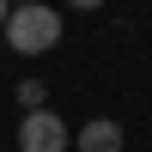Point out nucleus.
I'll list each match as a JSON object with an SVG mask.
<instances>
[{
	"label": "nucleus",
	"mask_w": 152,
	"mask_h": 152,
	"mask_svg": "<svg viewBox=\"0 0 152 152\" xmlns=\"http://www.w3.org/2000/svg\"><path fill=\"white\" fill-rule=\"evenodd\" d=\"M6 12H12V6H6V0H0V31H6Z\"/></svg>",
	"instance_id": "obj_5"
},
{
	"label": "nucleus",
	"mask_w": 152,
	"mask_h": 152,
	"mask_svg": "<svg viewBox=\"0 0 152 152\" xmlns=\"http://www.w3.org/2000/svg\"><path fill=\"white\" fill-rule=\"evenodd\" d=\"M43 97H49V91H43L37 79H24V85H18V104H24V116H31V110H43Z\"/></svg>",
	"instance_id": "obj_4"
},
{
	"label": "nucleus",
	"mask_w": 152,
	"mask_h": 152,
	"mask_svg": "<svg viewBox=\"0 0 152 152\" xmlns=\"http://www.w3.org/2000/svg\"><path fill=\"white\" fill-rule=\"evenodd\" d=\"M6 43L18 49V55H49V49L61 43V12L55 6H12L6 12Z\"/></svg>",
	"instance_id": "obj_1"
},
{
	"label": "nucleus",
	"mask_w": 152,
	"mask_h": 152,
	"mask_svg": "<svg viewBox=\"0 0 152 152\" xmlns=\"http://www.w3.org/2000/svg\"><path fill=\"white\" fill-rule=\"evenodd\" d=\"M79 152H122V128H116L110 116L85 122V128H79Z\"/></svg>",
	"instance_id": "obj_3"
},
{
	"label": "nucleus",
	"mask_w": 152,
	"mask_h": 152,
	"mask_svg": "<svg viewBox=\"0 0 152 152\" xmlns=\"http://www.w3.org/2000/svg\"><path fill=\"white\" fill-rule=\"evenodd\" d=\"M18 152H67V122L55 110H31L18 122Z\"/></svg>",
	"instance_id": "obj_2"
}]
</instances>
